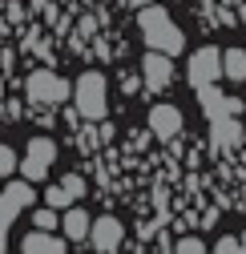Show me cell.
I'll return each instance as SVG.
<instances>
[{
    "instance_id": "cell-1",
    "label": "cell",
    "mask_w": 246,
    "mask_h": 254,
    "mask_svg": "<svg viewBox=\"0 0 246 254\" xmlns=\"http://www.w3.org/2000/svg\"><path fill=\"white\" fill-rule=\"evenodd\" d=\"M137 24H141V33H145V45L158 49V53H170V57H174V53H182V45H186L182 28L170 20L166 8H158V0L137 12Z\"/></svg>"
},
{
    "instance_id": "cell-2",
    "label": "cell",
    "mask_w": 246,
    "mask_h": 254,
    "mask_svg": "<svg viewBox=\"0 0 246 254\" xmlns=\"http://www.w3.org/2000/svg\"><path fill=\"white\" fill-rule=\"evenodd\" d=\"M73 101H77V109H81L85 121H101L105 117V77L93 73V69L81 73L77 85H73Z\"/></svg>"
},
{
    "instance_id": "cell-3",
    "label": "cell",
    "mask_w": 246,
    "mask_h": 254,
    "mask_svg": "<svg viewBox=\"0 0 246 254\" xmlns=\"http://www.w3.org/2000/svg\"><path fill=\"white\" fill-rule=\"evenodd\" d=\"M37 202V190L33 182H8L4 186V194H0V254H4V238H8V222L24 210V206H33Z\"/></svg>"
},
{
    "instance_id": "cell-4",
    "label": "cell",
    "mask_w": 246,
    "mask_h": 254,
    "mask_svg": "<svg viewBox=\"0 0 246 254\" xmlns=\"http://www.w3.org/2000/svg\"><path fill=\"white\" fill-rule=\"evenodd\" d=\"M28 97H33L37 105H61V101L73 97V85H69L65 77H57V73L41 69V73L28 77Z\"/></svg>"
},
{
    "instance_id": "cell-5",
    "label": "cell",
    "mask_w": 246,
    "mask_h": 254,
    "mask_svg": "<svg viewBox=\"0 0 246 254\" xmlns=\"http://www.w3.org/2000/svg\"><path fill=\"white\" fill-rule=\"evenodd\" d=\"M53 162H57V141H49V137H33V141H28L24 162H20L24 182H45L49 170H53Z\"/></svg>"
},
{
    "instance_id": "cell-6",
    "label": "cell",
    "mask_w": 246,
    "mask_h": 254,
    "mask_svg": "<svg viewBox=\"0 0 246 254\" xmlns=\"http://www.w3.org/2000/svg\"><path fill=\"white\" fill-rule=\"evenodd\" d=\"M186 73H190V85H194V89L214 85V81L222 77V53H218V49H198V53L190 57Z\"/></svg>"
},
{
    "instance_id": "cell-7",
    "label": "cell",
    "mask_w": 246,
    "mask_h": 254,
    "mask_svg": "<svg viewBox=\"0 0 246 254\" xmlns=\"http://www.w3.org/2000/svg\"><path fill=\"white\" fill-rule=\"evenodd\" d=\"M141 77H145V89H149V93H162V89L170 85V77H174V61H170V53L149 49L145 61H141Z\"/></svg>"
},
{
    "instance_id": "cell-8",
    "label": "cell",
    "mask_w": 246,
    "mask_h": 254,
    "mask_svg": "<svg viewBox=\"0 0 246 254\" xmlns=\"http://www.w3.org/2000/svg\"><path fill=\"white\" fill-rule=\"evenodd\" d=\"M149 133L162 137V141L178 137L182 133V109L178 105H153L149 109Z\"/></svg>"
},
{
    "instance_id": "cell-9",
    "label": "cell",
    "mask_w": 246,
    "mask_h": 254,
    "mask_svg": "<svg viewBox=\"0 0 246 254\" xmlns=\"http://www.w3.org/2000/svg\"><path fill=\"white\" fill-rule=\"evenodd\" d=\"M121 238H125V226H121L117 218H97L93 226H89V242H93L101 254H113L121 246Z\"/></svg>"
},
{
    "instance_id": "cell-10",
    "label": "cell",
    "mask_w": 246,
    "mask_h": 254,
    "mask_svg": "<svg viewBox=\"0 0 246 254\" xmlns=\"http://www.w3.org/2000/svg\"><path fill=\"white\" fill-rule=\"evenodd\" d=\"M198 105L206 109V117L214 121V117H226V113H234L238 117V109H242V101H234V97H222L214 85H202L198 89Z\"/></svg>"
},
{
    "instance_id": "cell-11",
    "label": "cell",
    "mask_w": 246,
    "mask_h": 254,
    "mask_svg": "<svg viewBox=\"0 0 246 254\" xmlns=\"http://www.w3.org/2000/svg\"><path fill=\"white\" fill-rule=\"evenodd\" d=\"M24 254H69L65 238H53V230H33L24 242H20Z\"/></svg>"
},
{
    "instance_id": "cell-12",
    "label": "cell",
    "mask_w": 246,
    "mask_h": 254,
    "mask_svg": "<svg viewBox=\"0 0 246 254\" xmlns=\"http://www.w3.org/2000/svg\"><path fill=\"white\" fill-rule=\"evenodd\" d=\"M89 226H93V218H89L81 206H73L65 218H61V230H65L73 242H85V238H89Z\"/></svg>"
},
{
    "instance_id": "cell-13",
    "label": "cell",
    "mask_w": 246,
    "mask_h": 254,
    "mask_svg": "<svg viewBox=\"0 0 246 254\" xmlns=\"http://www.w3.org/2000/svg\"><path fill=\"white\" fill-rule=\"evenodd\" d=\"M238 137H242V129H238L234 113H226V117H214V141H218L222 149H230Z\"/></svg>"
},
{
    "instance_id": "cell-14",
    "label": "cell",
    "mask_w": 246,
    "mask_h": 254,
    "mask_svg": "<svg viewBox=\"0 0 246 254\" xmlns=\"http://www.w3.org/2000/svg\"><path fill=\"white\" fill-rule=\"evenodd\" d=\"M222 77L246 81V49H226L222 53Z\"/></svg>"
},
{
    "instance_id": "cell-15",
    "label": "cell",
    "mask_w": 246,
    "mask_h": 254,
    "mask_svg": "<svg viewBox=\"0 0 246 254\" xmlns=\"http://www.w3.org/2000/svg\"><path fill=\"white\" fill-rule=\"evenodd\" d=\"M45 202H49V206L57 210V206H69V202H73V194H69L65 186H49V194H45Z\"/></svg>"
},
{
    "instance_id": "cell-16",
    "label": "cell",
    "mask_w": 246,
    "mask_h": 254,
    "mask_svg": "<svg viewBox=\"0 0 246 254\" xmlns=\"http://www.w3.org/2000/svg\"><path fill=\"white\" fill-rule=\"evenodd\" d=\"M33 226H37V230H57V226H61V222H57V210H37V214H33Z\"/></svg>"
},
{
    "instance_id": "cell-17",
    "label": "cell",
    "mask_w": 246,
    "mask_h": 254,
    "mask_svg": "<svg viewBox=\"0 0 246 254\" xmlns=\"http://www.w3.org/2000/svg\"><path fill=\"white\" fill-rule=\"evenodd\" d=\"M8 174H16V153H12V145H0V178H8Z\"/></svg>"
},
{
    "instance_id": "cell-18",
    "label": "cell",
    "mask_w": 246,
    "mask_h": 254,
    "mask_svg": "<svg viewBox=\"0 0 246 254\" xmlns=\"http://www.w3.org/2000/svg\"><path fill=\"white\" fill-rule=\"evenodd\" d=\"M61 186H65L69 194H73V202H77V198H85V178H81V174H65V182H61Z\"/></svg>"
},
{
    "instance_id": "cell-19",
    "label": "cell",
    "mask_w": 246,
    "mask_h": 254,
    "mask_svg": "<svg viewBox=\"0 0 246 254\" xmlns=\"http://www.w3.org/2000/svg\"><path fill=\"white\" fill-rule=\"evenodd\" d=\"M214 254H242V238H218L214 242Z\"/></svg>"
},
{
    "instance_id": "cell-20",
    "label": "cell",
    "mask_w": 246,
    "mask_h": 254,
    "mask_svg": "<svg viewBox=\"0 0 246 254\" xmlns=\"http://www.w3.org/2000/svg\"><path fill=\"white\" fill-rule=\"evenodd\" d=\"M178 254H206V246H202L198 238H182V242H178Z\"/></svg>"
},
{
    "instance_id": "cell-21",
    "label": "cell",
    "mask_w": 246,
    "mask_h": 254,
    "mask_svg": "<svg viewBox=\"0 0 246 254\" xmlns=\"http://www.w3.org/2000/svg\"><path fill=\"white\" fill-rule=\"evenodd\" d=\"M137 73H121V89H125V93H137Z\"/></svg>"
},
{
    "instance_id": "cell-22",
    "label": "cell",
    "mask_w": 246,
    "mask_h": 254,
    "mask_svg": "<svg viewBox=\"0 0 246 254\" xmlns=\"http://www.w3.org/2000/svg\"><path fill=\"white\" fill-rule=\"evenodd\" d=\"M129 4H133V8H145V4H153V0H129Z\"/></svg>"
},
{
    "instance_id": "cell-23",
    "label": "cell",
    "mask_w": 246,
    "mask_h": 254,
    "mask_svg": "<svg viewBox=\"0 0 246 254\" xmlns=\"http://www.w3.org/2000/svg\"><path fill=\"white\" fill-rule=\"evenodd\" d=\"M242 254H246V234H242Z\"/></svg>"
}]
</instances>
